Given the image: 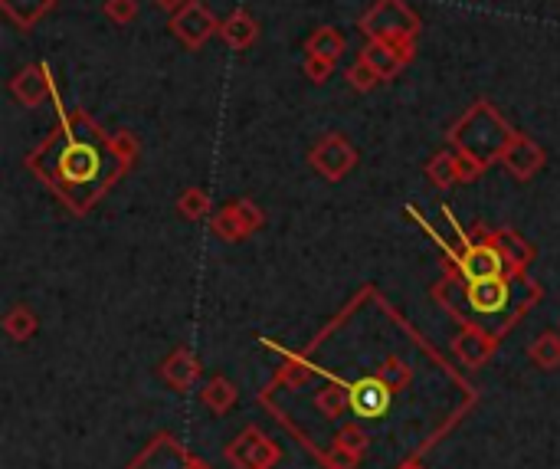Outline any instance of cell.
<instances>
[{
    "mask_svg": "<svg viewBox=\"0 0 560 469\" xmlns=\"http://www.w3.org/2000/svg\"><path fill=\"white\" fill-rule=\"evenodd\" d=\"M53 102L59 105L56 82ZM59 119H63L59 128L33 151L27 164L82 214V187L95 184L102 191L109 181H115V174H105V164H115V168H125V164L112 155V135H105L86 112H69L59 105Z\"/></svg>",
    "mask_w": 560,
    "mask_h": 469,
    "instance_id": "1",
    "label": "cell"
},
{
    "mask_svg": "<svg viewBox=\"0 0 560 469\" xmlns=\"http://www.w3.org/2000/svg\"><path fill=\"white\" fill-rule=\"evenodd\" d=\"M515 135L518 132L502 119V115H498L495 105L479 99L456 125H452L449 142L459 155H469V158L479 161L482 168H488V164L502 161L505 148L511 145V138Z\"/></svg>",
    "mask_w": 560,
    "mask_h": 469,
    "instance_id": "2",
    "label": "cell"
},
{
    "mask_svg": "<svg viewBox=\"0 0 560 469\" xmlns=\"http://www.w3.org/2000/svg\"><path fill=\"white\" fill-rule=\"evenodd\" d=\"M420 17L403 4V0H377V4L361 17V33L367 40H384L400 50L403 60L416 56V37H420Z\"/></svg>",
    "mask_w": 560,
    "mask_h": 469,
    "instance_id": "3",
    "label": "cell"
},
{
    "mask_svg": "<svg viewBox=\"0 0 560 469\" xmlns=\"http://www.w3.org/2000/svg\"><path fill=\"white\" fill-rule=\"evenodd\" d=\"M308 161H312V168L321 174L325 181H341V178H348V174L354 171V164H357V148L348 142L344 135L338 132H328L321 142L312 148V155H308Z\"/></svg>",
    "mask_w": 560,
    "mask_h": 469,
    "instance_id": "4",
    "label": "cell"
},
{
    "mask_svg": "<svg viewBox=\"0 0 560 469\" xmlns=\"http://www.w3.org/2000/svg\"><path fill=\"white\" fill-rule=\"evenodd\" d=\"M171 33L187 46V50H200L213 33H220V20L213 17L200 0H187L177 14H171Z\"/></svg>",
    "mask_w": 560,
    "mask_h": 469,
    "instance_id": "5",
    "label": "cell"
},
{
    "mask_svg": "<svg viewBox=\"0 0 560 469\" xmlns=\"http://www.w3.org/2000/svg\"><path fill=\"white\" fill-rule=\"evenodd\" d=\"M226 460L236 469H272L279 463V447L269 437H262L256 427H249L226 447Z\"/></svg>",
    "mask_w": 560,
    "mask_h": 469,
    "instance_id": "6",
    "label": "cell"
},
{
    "mask_svg": "<svg viewBox=\"0 0 560 469\" xmlns=\"http://www.w3.org/2000/svg\"><path fill=\"white\" fill-rule=\"evenodd\" d=\"M262 224H266V217H262V210L249 201V197L223 207L220 214L210 220V227L220 240H246L249 233H256Z\"/></svg>",
    "mask_w": 560,
    "mask_h": 469,
    "instance_id": "7",
    "label": "cell"
},
{
    "mask_svg": "<svg viewBox=\"0 0 560 469\" xmlns=\"http://www.w3.org/2000/svg\"><path fill=\"white\" fill-rule=\"evenodd\" d=\"M190 463H194V456L171 433H161L128 463V469H190Z\"/></svg>",
    "mask_w": 560,
    "mask_h": 469,
    "instance_id": "8",
    "label": "cell"
},
{
    "mask_svg": "<svg viewBox=\"0 0 560 469\" xmlns=\"http://www.w3.org/2000/svg\"><path fill=\"white\" fill-rule=\"evenodd\" d=\"M505 256L502 250L492 243V240H482V243H466V250L459 256V269L462 276L469 279H492V276H505Z\"/></svg>",
    "mask_w": 560,
    "mask_h": 469,
    "instance_id": "9",
    "label": "cell"
},
{
    "mask_svg": "<svg viewBox=\"0 0 560 469\" xmlns=\"http://www.w3.org/2000/svg\"><path fill=\"white\" fill-rule=\"evenodd\" d=\"M348 397H351V407L357 417H384L387 407H390V397H393V388L390 384L380 378V374H374V378H361L354 381L348 388Z\"/></svg>",
    "mask_w": 560,
    "mask_h": 469,
    "instance_id": "10",
    "label": "cell"
},
{
    "mask_svg": "<svg viewBox=\"0 0 560 469\" xmlns=\"http://www.w3.org/2000/svg\"><path fill=\"white\" fill-rule=\"evenodd\" d=\"M10 92H14V99L20 105H27V109H37L46 99L53 96V76H50V66L40 63V66H27L20 69V73L10 79Z\"/></svg>",
    "mask_w": 560,
    "mask_h": 469,
    "instance_id": "11",
    "label": "cell"
},
{
    "mask_svg": "<svg viewBox=\"0 0 560 469\" xmlns=\"http://www.w3.org/2000/svg\"><path fill=\"white\" fill-rule=\"evenodd\" d=\"M469 306L479 315H502L511 299V283L508 276H492V279H472L466 289Z\"/></svg>",
    "mask_w": 560,
    "mask_h": 469,
    "instance_id": "12",
    "label": "cell"
},
{
    "mask_svg": "<svg viewBox=\"0 0 560 469\" xmlns=\"http://www.w3.org/2000/svg\"><path fill=\"white\" fill-rule=\"evenodd\" d=\"M502 164L515 174L518 181H531L534 174L544 168V151L538 142H531L528 135H515L511 138V145L505 148Z\"/></svg>",
    "mask_w": 560,
    "mask_h": 469,
    "instance_id": "13",
    "label": "cell"
},
{
    "mask_svg": "<svg viewBox=\"0 0 560 469\" xmlns=\"http://www.w3.org/2000/svg\"><path fill=\"white\" fill-rule=\"evenodd\" d=\"M161 374H164V381H168L171 388L187 391V388H194V381L200 378V361L194 358V351H190V348H174L171 355L164 358Z\"/></svg>",
    "mask_w": 560,
    "mask_h": 469,
    "instance_id": "14",
    "label": "cell"
},
{
    "mask_svg": "<svg viewBox=\"0 0 560 469\" xmlns=\"http://www.w3.org/2000/svg\"><path fill=\"white\" fill-rule=\"evenodd\" d=\"M361 60L364 63H371L377 69V76L380 79H397L400 76V69L407 66V60L400 56V50L393 43H384V40H367V46L361 50Z\"/></svg>",
    "mask_w": 560,
    "mask_h": 469,
    "instance_id": "15",
    "label": "cell"
},
{
    "mask_svg": "<svg viewBox=\"0 0 560 469\" xmlns=\"http://www.w3.org/2000/svg\"><path fill=\"white\" fill-rule=\"evenodd\" d=\"M220 37L230 50H249L259 37V23L246 10H233L230 17L220 20Z\"/></svg>",
    "mask_w": 560,
    "mask_h": 469,
    "instance_id": "16",
    "label": "cell"
},
{
    "mask_svg": "<svg viewBox=\"0 0 560 469\" xmlns=\"http://www.w3.org/2000/svg\"><path fill=\"white\" fill-rule=\"evenodd\" d=\"M53 7H56V0H0L4 17L14 23V27H20V30L37 27V23L50 14Z\"/></svg>",
    "mask_w": 560,
    "mask_h": 469,
    "instance_id": "17",
    "label": "cell"
},
{
    "mask_svg": "<svg viewBox=\"0 0 560 469\" xmlns=\"http://www.w3.org/2000/svg\"><path fill=\"white\" fill-rule=\"evenodd\" d=\"M492 240L498 250H502V256H505V263L515 269V273H524V269L531 266V260H534V246L521 237V233H515V230H498V233H492Z\"/></svg>",
    "mask_w": 560,
    "mask_h": 469,
    "instance_id": "18",
    "label": "cell"
},
{
    "mask_svg": "<svg viewBox=\"0 0 560 469\" xmlns=\"http://www.w3.org/2000/svg\"><path fill=\"white\" fill-rule=\"evenodd\" d=\"M492 351H495V342L488 335L475 332V328H466V332L456 338V355L466 361V365H472V368L485 365V361L492 358Z\"/></svg>",
    "mask_w": 560,
    "mask_h": 469,
    "instance_id": "19",
    "label": "cell"
},
{
    "mask_svg": "<svg viewBox=\"0 0 560 469\" xmlns=\"http://www.w3.org/2000/svg\"><path fill=\"white\" fill-rule=\"evenodd\" d=\"M344 33L335 30V27H318L312 37L305 40V53L308 56H321V60H331V63H338L341 60V53H344Z\"/></svg>",
    "mask_w": 560,
    "mask_h": 469,
    "instance_id": "20",
    "label": "cell"
},
{
    "mask_svg": "<svg viewBox=\"0 0 560 469\" xmlns=\"http://www.w3.org/2000/svg\"><path fill=\"white\" fill-rule=\"evenodd\" d=\"M426 178H430L436 187L462 184V178H459V151L446 148V151H439V155H433V161L426 164Z\"/></svg>",
    "mask_w": 560,
    "mask_h": 469,
    "instance_id": "21",
    "label": "cell"
},
{
    "mask_svg": "<svg viewBox=\"0 0 560 469\" xmlns=\"http://www.w3.org/2000/svg\"><path fill=\"white\" fill-rule=\"evenodd\" d=\"M528 358L538 365L541 371H557L560 368V335L557 332H544L531 342Z\"/></svg>",
    "mask_w": 560,
    "mask_h": 469,
    "instance_id": "22",
    "label": "cell"
},
{
    "mask_svg": "<svg viewBox=\"0 0 560 469\" xmlns=\"http://www.w3.org/2000/svg\"><path fill=\"white\" fill-rule=\"evenodd\" d=\"M200 401H204L213 414H226L236 404V388L226 378H210L200 391Z\"/></svg>",
    "mask_w": 560,
    "mask_h": 469,
    "instance_id": "23",
    "label": "cell"
},
{
    "mask_svg": "<svg viewBox=\"0 0 560 469\" xmlns=\"http://www.w3.org/2000/svg\"><path fill=\"white\" fill-rule=\"evenodd\" d=\"M4 332L14 338V342H30L37 335V315L27 306H14L4 315Z\"/></svg>",
    "mask_w": 560,
    "mask_h": 469,
    "instance_id": "24",
    "label": "cell"
},
{
    "mask_svg": "<svg viewBox=\"0 0 560 469\" xmlns=\"http://www.w3.org/2000/svg\"><path fill=\"white\" fill-rule=\"evenodd\" d=\"M177 214L184 220H204L210 214V194L204 187H187V191L177 197Z\"/></svg>",
    "mask_w": 560,
    "mask_h": 469,
    "instance_id": "25",
    "label": "cell"
},
{
    "mask_svg": "<svg viewBox=\"0 0 560 469\" xmlns=\"http://www.w3.org/2000/svg\"><path fill=\"white\" fill-rule=\"evenodd\" d=\"M367 447H371V437H367V433L357 427V424H348V427H341L338 433H335V450H341V453H348V456H361Z\"/></svg>",
    "mask_w": 560,
    "mask_h": 469,
    "instance_id": "26",
    "label": "cell"
},
{
    "mask_svg": "<svg viewBox=\"0 0 560 469\" xmlns=\"http://www.w3.org/2000/svg\"><path fill=\"white\" fill-rule=\"evenodd\" d=\"M102 10L115 27H128V23L138 17V0H105Z\"/></svg>",
    "mask_w": 560,
    "mask_h": 469,
    "instance_id": "27",
    "label": "cell"
},
{
    "mask_svg": "<svg viewBox=\"0 0 560 469\" xmlns=\"http://www.w3.org/2000/svg\"><path fill=\"white\" fill-rule=\"evenodd\" d=\"M348 82H351V86H354L357 92H371V89L377 86V82H384V79L377 76V69H374L371 63L357 60V63L348 69Z\"/></svg>",
    "mask_w": 560,
    "mask_h": 469,
    "instance_id": "28",
    "label": "cell"
},
{
    "mask_svg": "<svg viewBox=\"0 0 560 469\" xmlns=\"http://www.w3.org/2000/svg\"><path fill=\"white\" fill-rule=\"evenodd\" d=\"M315 404H318V410H321L325 417H338L341 410H344V404H351V397H348V388H344V391L331 388V391H321V394L315 397Z\"/></svg>",
    "mask_w": 560,
    "mask_h": 469,
    "instance_id": "29",
    "label": "cell"
},
{
    "mask_svg": "<svg viewBox=\"0 0 560 469\" xmlns=\"http://www.w3.org/2000/svg\"><path fill=\"white\" fill-rule=\"evenodd\" d=\"M112 155L125 164V168H131V164H135V158H138V142L135 138H131V132H115L112 135Z\"/></svg>",
    "mask_w": 560,
    "mask_h": 469,
    "instance_id": "30",
    "label": "cell"
},
{
    "mask_svg": "<svg viewBox=\"0 0 560 469\" xmlns=\"http://www.w3.org/2000/svg\"><path fill=\"white\" fill-rule=\"evenodd\" d=\"M305 76L315 82V86H321V82H328L331 79V69H335V63L331 60H321V56H308L305 53Z\"/></svg>",
    "mask_w": 560,
    "mask_h": 469,
    "instance_id": "31",
    "label": "cell"
},
{
    "mask_svg": "<svg viewBox=\"0 0 560 469\" xmlns=\"http://www.w3.org/2000/svg\"><path fill=\"white\" fill-rule=\"evenodd\" d=\"M380 378H384V381L390 384V388H393V391H397V388H403V384H407V381H410V368H407V365H403V361H397V358H390V361H387V365H384V368H380Z\"/></svg>",
    "mask_w": 560,
    "mask_h": 469,
    "instance_id": "32",
    "label": "cell"
},
{
    "mask_svg": "<svg viewBox=\"0 0 560 469\" xmlns=\"http://www.w3.org/2000/svg\"><path fill=\"white\" fill-rule=\"evenodd\" d=\"M485 168L475 158H469V155H459V178H462V184H469V181H475L479 178Z\"/></svg>",
    "mask_w": 560,
    "mask_h": 469,
    "instance_id": "33",
    "label": "cell"
},
{
    "mask_svg": "<svg viewBox=\"0 0 560 469\" xmlns=\"http://www.w3.org/2000/svg\"><path fill=\"white\" fill-rule=\"evenodd\" d=\"M187 4V0H154V7H161V10H171V14H177Z\"/></svg>",
    "mask_w": 560,
    "mask_h": 469,
    "instance_id": "34",
    "label": "cell"
},
{
    "mask_svg": "<svg viewBox=\"0 0 560 469\" xmlns=\"http://www.w3.org/2000/svg\"><path fill=\"white\" fill-rule=\"evenodd\" d=\"M190 469H213V466H207V463H200V460H194V463H190Z\"/></svg>",
    "mask_w": 560,
    "mask_h": 469,
    "instance_id": "35",
    "label": "cell"
},
{
    "mask_svg": "<svg viewBox=\"0 0 560 469\" xmlns=\"http://www.w3.org/2000/svg\"><path fill=\"white\" fill-rule=\"evenodd\" d=\"M407 469H416V466H407Z\"/></svg>",
    "mask_w": 560,
    "mask_h": 469,
    "instance_id": "36",
    "label": "cell"
}]
</instances>
